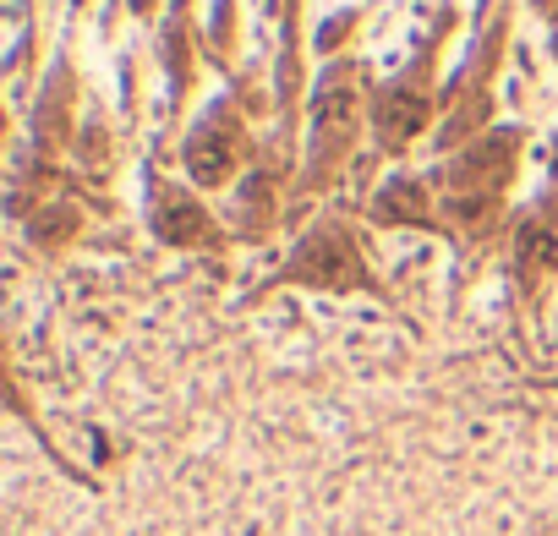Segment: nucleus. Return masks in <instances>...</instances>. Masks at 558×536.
I'll return each mask as SVG.
<instances>
[{
    "mask_svg": "<svg viewBox=\"0 0 558 536\" xmlns=\"http://www.w3.org/2000/svg\"><path fill=\"white\" fill-rule=\"evenodd\" d=\"M509 170H515V132H498L487 137V143H476L471 154L455 159V170H449V197L444 208L465 225H476V219L493 214L498 192H504Z\"/></svg>",
    "mask_w": 558,
    "mask_h": 536,
    "instance_id": "1",
    "label": "nucleus"
},
{
    "mask_svg": "<svg viewBox=\"0 0 558 536\" xmlns=\"http://www.w3.org/2000/svg\"><path fill=\"white\" fill-rule=\"evenodd\" d=\"M290 274H296L301 285L345 290V285H362V258H356V247L340 236V230H318V236L296 252Z\"/></svg>",
    "mask_w": 558,
    "mask_h": 536,
    "instance_id": "2",
    "label": "nucleus"
},
{
    "mask_svg": "<svg viewBox=\"0 0 558 536\" xmlns=\"http://www.w3.org/2000/svg\"><path fill=\"white\" fill-rule=\"evenodd\" d=\"M312 132H318V148H323V154H329V148H340V143H351V132H356V83L345 72H334L329 83H323Z\"/></svg>",
    "mask_w": 558,
    "mask_h": 536,
    "instance_id": "3",
    "label": "nucleus"
},
{
    "mask_svg": "<svg viewBox=\"0 0 558 536\" xmlns=\"http://www.w3.org/2000/svg\"><path fill=\"white\" fill-rule=\"evenodd\" d=\"M230 159H236V126L230 121H208L203 132L186 143V165H192V176L208 181V186L230 170Z\"/></svg>",
    "mask_w": 558,
    "mask_h": 536,
    "instance_id": "4",
    "label": "nucleus"
},
{
    "mask_svg": "<svg viewBox=\"0 0 558 536\" xmlns=\"http://www.w3.org/2000/svg\"><path fill=\"white\" fill-rule=\"evenodd\" d=\"M372 121H378L383 143H405L411 132H422V126H427V99H422V93H411V88H389V93H378Z\"/></svg>",
    "mask_w": 558,
    "mask_h": 536,
    "instance_id": "5",
    "label": "nucleus"
},
{
    "mask_svg": "<svg viewBox=\"0 0 558 536\" xmlns=\"http://www.w3.org/2000/svg\"><path fill=\"white\" fill-rule=\"evenodd\" d=\"M520 268H526V274L558 268V214H537L520 225Z\"/></svg>",
    "mask_w": 558,
    "mask_h": 536,
    "instance_id": "6",
    "label": "nucleus"
},
{
    "mask_svg": "<svg viewBox=\"0 0 558 536\" xmlns=\"http://www.w3.org/2000/svg\"><path fill=\"white\" fill-rule=\"evenodd\" d=\"M372 219H383V225H427L433 219V208H427V197H422V186L416 181H394V186H383L378 192V203H372Z\"/></svg>",
    "mask_w": 558,
    "mask_h": 536,
    "instance_id": "7",
    "label": "nucleus"
},
{
    "mask_svg": "<svg viewBox=\"0 0 558 536\" xmlns=\"http://www.w3.org/2000/svg\"><path fill=\"white\" fill-rule=\"evenodd\" d=\"M154 225H159V236L165 241H208V214L192 203V197H165V203L154 208Z\"/></svg>",
    "mask_w": 558,
    "mask_h": 536,
    "instance_id": "8",
    "label": "nucleus"
},
{
    "mask_svg": "<svg viewBox=\"0 0 558 536\" xmlns=\"http://www.w3.org/2000/svg\"><path fill=\"white\" fill-rule=\"evenodd\" d=\"M72 230V214H55V219H39V236H66Z\"/></svg>",
    "mask_w": 558,
    "mask_h": 536,
    "instance_id": "9",
    "label": "nucleus"
},
{
    "mask_svg": "<svg viewBox=\"0 0 558 536\" xmlns=\"http://www.w3.org/2000/svg\"><path fill=\"white\" fill-rule=\"evenodd\" d=\"M537 6H542V11H548V17H558V0H537Z\"/></svg>",
    "mask_w": 558,
    "mask_h": 536,
    "instance_id": "10",
    "label": "nucleus"
},
{
    "mask_svg": "<svg viewBox=\"0 0 558 536\" xmlns=\"http://www.w3.org/2000/svg\"><path fill=\"white\" fill-rule=\"evenodd\" d=\"M553 176H558V154H553Z\"/></svg>",
    "mask_w": 558,
    "mask_h": 536,
    "instance_id": "11",
    "label": "nucleus"
}]
</instances>
